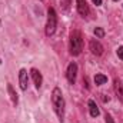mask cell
Wrapping results in <instances>:
<instances>
[{
	"label": "cell",
	"instance_id": "1",
	"mask_svg": "<svg viewBox=\"0 0 123 123\" xmlns=\"http://www.w3.org/2000/svg\"><path fill=\"white\" fill-rule=\"evenodd\" d=\"M52 103H53V107H55V112L59 117V120L63 122L64 120V97H63V93L59 87H55L53 92H52Z\"/></svg>",
	"mask_w": 123,
	"mask_h": 123
},
{
	"label": "cell",
	"instance_id": "2",
	"mask_svg": "<svg viewBox=\"0 0 123 123\" xmlns=\"http://www.w3.org/2000/svg\"><path fill=\"white\" fill-rule=\"evenodd\" d=\"M69 50L70 55L79 56L83 50V36L79 30H73L70 33V42H69Z\"/></svg>",
	"mask_w": 123,
	"mask_h": 123
},
{
	"label": "cell",
	"instance_id": "3",
	"mask_svg": "<svg viewBox=\"0 0 123 123\" xmlns=\"http://www.w3.org/2000/svg\"><path fill=\"white\" fill-rule=\"evenodd\" d=\"M56 27H57V13L53 7H49L47 10V20H46V36H52L55 34L56 31Z\"/></svg>",
	"mask_w": 123,
	"mask_h": 123
},
{
	"label": "cell",
	"instance_id": "4",
	"mask_svg": "<svg viewBox=\"0 0 123 123\" xmlns=\"http://www.w3.org/2000/svg\"><path fill=\"white\" fill-rule=\"evenodd\" d=\"M76 76H77V64L74 62H72L69 66H67V70H66V77H67V82L70 85H74L76 83Z\"/></svg>",
	"mask_w": 123,
	"mask_h": 123
},
{
	"label": "cell",
	"instance_id": "5",
	"mask_svg": "<svg viewBox=\"0 0 123 123\" xmlns=\"http://www.w3.org/2000/svg\"><path fill=\"white\" fill-rule=\"evenodd\" d=\"M89 49H90V52H92L94 56H102L103 55V46H102V43L99 42V40H96V39H92L90 40V43H89Z\"/></svg>",
	"mask_w": 123,
	"mask_h": 123
},
{
	"label": "cell",
	"instance_id": "6",
	"mask_svg": "<svg viewBox=\"0 0 123 123\" xmlns=\"http://www.w3.org/2000/svg\"><path fill=\"white\" fill-rule=\"evenodd\" d=\"M19 85H20V89L22 90H27V86H29V74H27V70L26 69H20V72H19Z\"/></svg>",
	"mask_w": 123,
	"mask_h": 123
},
{
	"label": "cell",
	"instance_id": "7",
	"mask_svg": "<svg viewBox=\"0 0 123 123\" xmlns=\"http://www.w3.org/2000/svg\"><path fill=\"white\" fill-rule=\"evenodd\" d=\"M76 3H77V12H79V14H80L82 17L89 16L90 9H89L87 1H86V0H76Z\"/></svg>",
	"mask_w": 123,
	"mask_h": 123
},
{
	"label": "cell",
	"instance_id": "8",
	"mask_svg": "<svg viewBox=\"0 0 123 123\" xmlns=\"http://www.w3.org/2000/svg\"><path fill=\"white\" fill-rule=\"evenodd\" d=\"M30 76H31V79H33V82H34L36 89H40L42 85H43V76H42V73H40L37 69L33 67V69L30 70Z\"/></svg>",
	"mask_w": 123,
	"mask_h": 123
},
{
	"label": "cell",
	"instance_id": "9",
	"mask_svg": "<svg viewBox=\"0 0 123 123\" xmlns=\"http://www.w3.org/2000/svg\"><path fill=\"white\" fill-rule=\"evenodd\" d=\"M113 89H115V93H116L117 99L123 103V83L119 79H115V82H113Z\"/></svg>",
	"mask_w": 123,
	"mask_h": 123
},
{
	"label": "cell",
	"instance_id": "10",
	"mask_svg": "<svg viewBox=\"0 0 123 123\" xmlns=\"http://www.w3.org/2000/svg\"><path fill=\"white\" fill-rule=\"evenodd\" d=\"M7 92L10 94V99H12L13 106H17V103H19V96H17V93L14 92V89H13V86H12L10 83L7 85Z\"/></svg>",
	"mask_w": 123,
	"mask_h": 123
},
{
	"label": "cell",
	"instance_id": "11",
	"mask_svg": "<svg viewBox=\"0 0 123 123\" xmlns=\"http://www.w3.org/2000/svg\"><path fill=\"white\" fill-rule=\"evenodd\" d=\"M89 112H90V116L92 117H97L99 116V107H97V105H96V102L94 100H89Z\"/></svg>",
	"mask_w": 123,
	"mask_h": 123
},
{
	"label": "cell",
	"instance_id": "12",
	"mask_svg": "<svg viewBox=\"0 0 123 123\" xmlns=\"http://www.w3.org/2000/svg\"><path fill=\"white\" fill-rule=\"evenodd\" d=\"M106 82H107V76H105V74H102V73H97V74L94 76V83H96L97 86L105 85Z\"/></svg>",
	"mask_w": 123,
	"mask_h": 123
},
{
	"label": "cell",
	"instance_id": "13",
	"mask_svg": "<svg viewBox=\"0 0 123 123\" xmlns=\"http://www.w3.org/2000/svg\"><path fill=\"white\" fill-rule=\"evenodd\" d=\"M94 34H96L97 37H100V39H102V37L105 36V30H103L102 27H96V29H94Z\"/></svg>",
	"mask_w": 123,
	"mask_h": 123
},
{
	"label": "cell",
	"instance_id": "14",
	"mask_svg": "<svg viewBox=\"0 0 123 123\" xmlns=\"http://www.w3.org/2000/svg\"><path fill=\"white\" fill-rule=\"evenodd\" d=\"M117 56H119V59H120V60H123V46L117 47Z\"/></svg>",
	"mask_w": 123,
	"mask_h": 123
},
{
	"label": "cell",
	"instance_id": "15",
	"mask_svg": "<svg viewBox=\"0 0 123 123\" xmlns=\"http://www.w3.org/2000/svg\"><path fill=\"white\" fill-rule=\"evenodd\" d=\"M105 119H106V123H115V120H113V117H112V116H110L109 113H106Z\"/></svg>",
	"mask_w": 123,
	"mask_h": 123
},
{
	"label": "cell",
	"instance_id": "16",
	"mask_svg": "<svg viewBox=\"0 0 123 123\" xmlns=\"http://www.w3.org/2000/svg\"><path fill=\"white\" fill-rule=\"evenodd\" d=\"M92 1L96 4V6H100V4H102V0H92Z\"/></svg>",
	"mask_w": 123,
	"mask_h": 123
},
{
	"label": "cell",
	"instance_id": "17",
	"mask_svg": "<svg viewBox=\"0 0 123 123\" xmlns=\"http://www.w3.org/2000/svg\"><path fill=\"white\" fill-rule=\"evenodd\" d=\"M113 1H119V0H113Z\"/></svg>",
	"mask_w": 123,
	"mask_h": 123
}]
</instances>
